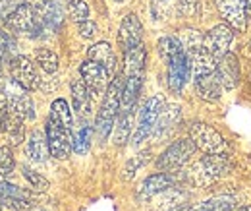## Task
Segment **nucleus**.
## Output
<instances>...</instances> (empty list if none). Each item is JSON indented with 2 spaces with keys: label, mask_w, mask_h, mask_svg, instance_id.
Segmentation results:
<instances>
[{
  "label": "nucleus",
  "mask_w": 251,
  "mask_h": 211,
  "mask_svg": "<svg viewBox=\"0 0 251 211\" xmlns=\"http://www.w3.org/2000/svg\"><path fill=\"white\" fill-rule=\"evenodd\" d=\"M4 28H8V30L14 31V33H25L31 39H43V37H47V33H50V31L45 28V24L37 18L33 4H27V2H24L4 22Z\"/></svg>",
  "instance_id": "f257e3e1"
},
{
  "label": "nucleus",
  "mask_w": 251,
  "mask_h": 211,
  "mask_svg": "<svg viewBox=\"0 0 251 211\" xmlns=\"http://www.w3.org/2000/svg\"><path fill=\"white\" fill-rule=\"evenodd\" d=\"M189 138L205 155H226L228 153V144L220 136L219 130H215L207 122H193L189 126Z\"/></svg>",
  "instance_id": "f03ea898"
},
{
  "label": "nucleus",
  "mask_w": 251,
  "mask_h": 211,
  "mask_svg": "<svg viewBox=\"0 0 251 211\" xmlns=\"http://www.w3.org/2000/svg\"><path fill=\"white\" fill-rule=\"evenodd\" d=\"M164 99L160 97V95H153V97H149L145 103H143V107H141V111H139V119H137V126H135V132H133V136H131V144L133 146H139V144H143L151 134H153V130H155V126H157V121L158 117H160V113H162V109H164Z\"/></svg>",
  "instance_id": "7ed1b4c3"
},
{
  "label": "nucleus",
  "mask_w": 251,
  "mask_h": 211,
  "mask_svg": "<svg viewBox=\"0 0 251 211\" xmlns=\"http://www.w3.org/2000/svg\"><path fill=\"white\" fill-rule=\"evenodd\" d=\"M197 146L193 144L191 138H182V140H176L174 144H170L166 150L158 155L157 159V167L160 171L168 173V171H176L180 167H184L186 163L191 161V157L195 155Z\"/></svg>",
  "instance_id": "20e7f679"
},
{
  "label": "nucleus",
  "mask_w": 251,
  "mask_h": 211,
  "mask_svg": "<svg viewBox=\"0 0 251 211\" xmlns=\"http://www.w3.org/2000/svg\"><path fill=\"white\" fill-rule=\"evenodd\" d=\"M189 76H191V59L186 51H180L166 62V82L172 93L180 95L184 86L188 84Z\"/></svg>",
  "instance_id": "39448f33"
},
{
  "label": "nucleus",
  "mask_w": 251,
  "mask_h": 211,
  "mask_svg": "<svg viewBox=\"0 0 251 211\" xmlns=\"http://www.w3.org/2000/svg\"><path fill=\"white\" fill-rule=\"evenodd\" d=\"M72 130L64 128L60 122H56L54 119L49 117L47 126H45V134H47V140H49V148H50V155L54 159H68V155L72 153V136H70Z\"/></svg>",
  "instance_id": "423d86ee"
},
{
  "label": "nucleus",
  "mask_w": 251,
  "mask_h": 211,
  "mask_svg": "<svg viewBox=\"0 0 251 211\" xmlns=\"http://www.w3.org/2000/svg\"><path fill=\"white\" fill-rule=\"evenodd\" d=\"M10 76H12V82L16 86L24 88L25 91H35L41 84V78L37 76L35 64L24 55L10 59Z\"/></svg>",
  "instance_id": "0eeeda50"
},
{
  "label": "nucleus",
  "mask_w": 251,
  "mask_h": 211,
  "mask_svg": "<svg viewBox=\"0 0 251 211\" xmlns=\"http://www.w3.org/2000/svg\"><path fill=\"white\" fill-rule=\"evenodd\" d=\"M79 74H81V80L85 82V86L89 88V91L93 95H100L108 90L112 78L108 76L106 68L97 64L93 60H83L79 66Z\"/></svg>",
  "instance_id": "6e6552de"
},
{
  "label": "nucleus",
  "mask_w": 251,
  "mask_h": 211,
  "mask_svg": "<svg viewBox=\"0 0 251 211\" xmlns=\"http://www.w3.org/2000/svg\"><path fill=\"white\" fill-rule=\"evenodd\" d=\"M197 169H199V177H201L199 182L209 184V182L228 175L232 171V163H230L228 155H205L197 163Z\"/></svg>",
  "instance_id": "1a4fd4ad"
},
{
  "label": "nucleus",
  "mask_w": 251,
  "mask_h": 211,
  "mask_svg": "<svg viewBox=\"0 0 251 211\" xmlns=\"http://www.w3.org/2000/svg\"><path fill=\"white\" fill-rule=\"evenodd\" d=\"M220 16L232 30H246L248 28V4L246 0H215Z\"/></svg>",
  "instance_id": "9d476101"
},
{
  "label": "nucleus",
  "mask_w": 251,
  "mask_h": 211,
  "mask_svg": "<svg viewBox=\"0 0 251 211\" xmlns=\"http://www.w3.org/2000/svg\"><path fill=\"white\" fill-rule=\"evenodd\" d=\"M234 39V31L228 24H219L215 26L213 30H209L205 33V49L217 59L220 60L226 53H228V47Z\"/></svg>",
  "instance_id": "9b49d317"
},
{
  "label": "nucleus",
  "mask_w": 251,
  "mask_h": 211,
  "mask_svg": "<svg viewBox=\"0 0 251 211\" xmlns=\"http://www.w3.org/2000/svg\"><path fill=\"white\" fill-rule=\"evenodd\" d=\"M141 43H143V26L135 14H127L124 16L120 30H118V45L124 53H127L139 47Z\"/></svg>",
  "instance_id": "f8f14e48"
},
{
  "label": "nucleus",
  "mask_w": 251,
  "mask_h": 211,
  "mask_svg": "<svg viewBox=\"0 0 251 211\" xmlns=\"http://www.w3.org/2000/svg\"><path fill=\"white\" fill-rule=\"evenodd\" d=\"M176 179L168 173H155L151 177H147L145 181L137 186V200H151L162 192H168L170 188H174Z\"/></svg>",
  "instance_id": "ddd939ff"
},
{
  "label": "nucleus",
  "mask_w": 251,
  "mask_h": 211,
  "mask_svg": "<svg viewBox=\"0 0 251 211\" xmlns=\"http://www.w3.org/2000/svg\"><path fill=\"white\" fill-rule=\"evenodd\" d=\"M33 8H35V14L37 18L45 24V28L50 31L60 30L64 22V14L62 8L56 4V2H50V0H35L33 2Z\"/></svg>",
  "instance_id": "4468645a"
},
{
  "label": "nucleus",
  "mask_w": 251,
  "mask_h": 211,
  "mask_svg": "<svg viewBox=\"0 0 251 211\" xmlns=\"http://www.w3.org/2000/svg\"><path fill=\"white\" fill-rule=\"evenodd\" d=\"M217 76H219L220 84L224 90H234L240 82V62L236 59V55L226 53L219 60L217 66Z\"/></svg>",
  "instance_id": "2eb2a0df"
},
{
  "label": "nucleus",
  "mask_w": 251,
  "mask_h": 211,
  "mask_svg": "<svg viewBox=\"0 0 251 211\" xmlns=\"http://www.w3.org/2000/svg\"><path fill=\"white\" fill-rule=\"evenodd\" d=\"M24 91H10L6 95V99H8V111H10L12 117H16L20 121H31V119H35L33 101L31 97L25 95Z\"/></svg>",
  "instance_id": "dca6fc26"
},
{
  "label": "nucleus",
  "mask_w": 251,
  "mask_h": 211,
  "mask_svg": "<svg viewBox=\"0 0 251 211\" xmlns=\"http://www.w3.org/2000/svg\"><path fill=\"white\" fill-rule=\"evenodd\" d=\"M180 119H182V109L178 105H164V109H162V113H160V117H158L157 121V126H155V130L151 134L153 140L166 138L176 128V124L180 122Z\"/></svg>",
  "instance_id": "f3484780"
},
{
  "label": "nucleus",
  "mask_w": 251,
  "mask_h": 211,
  "mask_svg": "<svg viewBox=\"0 0 251 211\" xmlns=\"http://www.w3.org/2000/svg\"><path fill=\"white\" fill-rule=\"evenodd\" d=\"M87 60H93V62H97V64H100V66H104L110 78L116 76V70H118L116 55H114V51L110 49L108 43L102 41V43L93 45V47L87 51Z\"/></svg>",
  "instance_id": "a211bd4d"
},
{
  "label": "nucleus",
  "mask_w": 251,
  "mask_h": 211,
  "mask_svg": "<svg viewBox=\"0 0 251 211\" xmlns=\"http://www.w3.org/2000/svg\"><path fill=\"white\" fill-rule=\"evenodd\" d=\"M143 78L145 76H124V88H122V99H120V113L133 111L139 93L143 88Z\"/></svg>",
  "instance_id": "6ab92c4d"
},
{
  "label": "nucleus",
  "mask_w": 251,
  "mask_h": 211,
  "mask_svg": "<svg viewBox=\"0 0 251 211\" xmlns=\"http://www.w3.org/2000/svg\"><path fill=\"white\" fill-rule=\"evenodd\" d=\"M193 86H195L197 95L203 101H219L220 95H222V90H224L222 84H220L219 76H217V72L193 80Z\"/></svg>",
  "instance_id": "aec40b11"
},
{
  "label": "nucleus",
  "mask_w": 251,
  "mask_h": 211,
  "mask_svg": "<svg viewBox=\"0 0 251 211\" xmlns=\"http://www.w3.org/2000/svg\"><path fill=\"white\" fill-rule=\"evenodd\" d=\"M70 90H72V101H74L75 113L81 119L89 117V113H91V91L85 86V82L83 80H74Z\"/></svg>",
  "instance_id": "412c9836"
},
{
  "label": "nucleus",
  "mask_w": 251,
  "mask_h": 211,
  "mask_svg": "<svg viewBox=\"0 0 251 211\" xmlns=\"http://www.w3.org/2000/svg\"><path fill=\"white\" fill-rule=\"evenodd\" d=\"M191 74H193V80L201 78V76H207V74H213L217 72V66H219V60L203 47L199 49L197 53H193L191 57Z\"/></svg>",
  "instance_id": "4be33fe9"
},
{
  "label": "nucleus",
  "mask_w": 251,
  "mask_h": 211,
  "mask_svg": "<svg viewBox=\"0 0 251 211\" xmlns=\"http://www.w3.org/2000/svg\"><path fill=\"white\" fill-rule=\"evenodd\" d=\"M147 49L141 43L139 47L124 53V76H145Z\"/></svg>",
  "instance_id": "5701e85b"
},
{
  "label": "nucleus",
  "mask_w": 251,
  "mask_h": 211,
  "mask_svg": "<svg viewBox=\"0 0 251 211\" xmlns=\"http://www.w3.org/2000/svg\"><path fill=\"white\" fill-rule=\"evenodd\" d=\"M27 155L31 157L35 163H45L50 157V148H49V140L47 134L33 130L27 138Z\"/></svg>",
  "instance_id": "b1692460"
},
{
  "label": "nucleus",
  "mask_w": 251,
  "mask_h": 211,
  "mask_svg": "<svg viewBox=\"0 0 251 211\" xmlns=\"http://www.w3.org/2000/svg\"><path fill=\"white\" fill-rule=\"evenodd\" d=\"M91 140H93V128L83 119L81 126L72 136V151L77 155H85L91 148Z\"/></svg>",
  "instance_id": "393cba45"
},
{
  "label": "nucleus",
  "mask_w": 251,
  "mask_h": 211,
  "mask_svg": "<svg viewBox=\"0 0 251 211\" xmlns=\"http://www.w3.org/2000/svg\"><path fill=\"white\" fill-rule=\"evenodd\" d=\"M131 126H133V111H127V113H120L118 115V122L114 124V134H112V140L116 146H126L129 142V136H131Z\"/></svg>",
  "instance_id": "a878e982"
},
{
  "label": "nucleus",
  "mask_w": 251,
  "mask_h": 211,
  "mask_svg": "<svg viewBox=\"0 0 251 211\" xmlns=\"http://www.w3.org/2000/svg\"><path fill=\"white\" fill-rule=\"evenodd\" d=\"M236 206L238 204L232 196H215V198L205 200L199 206L191 208V211H232Z\"/></svg>",
  "instance_id": "bb28decb"
},
{
  "label": "nucleus",
  "mask_w": 251,
  "mask_h": 211,
  "mask_svg": "<svg viewBox=\"0 0 251 211\" xmlns=\"http://www.w3.org/2000/svg\"><path fill=\"white\" fill-rule=\"evenodd\" d=\"M50 119L60 122L64 128L72 130L74 128V117H72V109L68 105L66 99H54L50 105Z\"/></svg>",
  "instance_id": "cd10ccee"
},
{
  "label": "nucleus",
  "mask_w": 251,
  "mask_h": 211,
  "mask_svg": "<svg viewBox=\"0 0 251 211\" xmlns=\"http://www.w3.org/2000/svg\"><path fill=\"white\" fill-rule=\"evenodd\" d=\"M180 51H184V47H182V43H180L178 37H174V35H164V37L158 39L157 53L164 62H168L174 55H178Z\"/></svg>",
  "instance_id": "c85d7f7f"
},
{
  "label": "nucleus",
  "mask_w": 251,
  "mask_h": 211,
  "mask_svg": "<svg viewBox=\"0 0 251 211\" xmlns=\"http://www.w3.org/2000/svg\"><path fill=\"white\" fill-rule=\"evenodd\" d=\"M180 43H182V47H184V51L188 53L189 57L193 55V53H197L199 49H203L205 47V35L201 33V31L197 30H184L180 33Z\"/></svg>",
  "instance_id": "c756f323"
},
{
  "label": "nucleus",
  "mask_w": 251,
  "mask_h": 211,
  "mask_svg": "<svg viewBox=\"0 0 251 211\" xmlns=\"http://www.w3.org/2000/svg\"><path fill=\"white\" fill-rule=\"evenodd\" d=\"M35 60L39 64V68L43 70V72H47V74H56L58 72V55L54 53V51H50V49H37L35 51Z\"/></svg>",
  "instance_id": "7c9ffc66"
},
{
  "label": "nucleus",
  "mask_w": 251,
  "mask_h": 211,
  "mask_svg": "<svg viewBox=\"0 0 251 211\" xmlns=\"http://www.w3.org/2000/svg\"><path fill=\"white\" fill-rule=\"evenodd\" d=\"M22 173H24V179L29 182V186H31L35 192H47V190L50 188V182L47 181L41 173L33 171L31 167L24 165V167H22Z\"/></svg>",
  "instance_id": "2f4dec72"
},
{
  "label": "nucleus",
  "mask_w": 251,
  "mask_h": 211,
  "mask_svg": "<svg viewBox=\"0 0 251 211\" xmlns=\"http://www.w3.org/2000/svg\"><path fill=\"white\" fill-rule=\"evenodd\" d=\"M149 157H151V153L149 151H143V153H139V155H135V157H131L127 163H126L124 171H122V179L124 181H131L133 177H135V173L149 161Z\"/></svg>",
  "instance_id": "473e14b6"
},
{
  "label": "nucleus",
  "mask_w": 251,
  "mask_h": 211,
  "mask_svg": "<svg viewBox=\"0 0 251 211\" xmlns=\"http://www.w3.org/2000/svg\"><path fill=\"white\" fill-rule=\"evenodd\" d=\"M68 14L75 24L89 20V6L83 0H68Z\"/></svg>",
  "instance_id": "72a5a7b5"
},
{
  "label": "nucleus",
  "mask_w": 251,
  "mask_h": 211,
  "mask_svg": "<svg viewBox=\"0 0 251 211\" xmlns=\"http://www.w3.org/2000/svg\"><path fill=\"white\" fill-rule=\"evenodd\" d=\"M14 167H16V159H14V153L10 146H0V177L6 179L14 173Z\"/></svg>",
  "instance_id": "f704fd0d"
},
{
  "label": "nucleus",
  "mask_w": 251,
  "mask_h": 211,
  "mask_svg": "<svg viewBox=\"0 0 251 211\" xmlns=\"http://www.w3.org/2000/svg\"><path fill=\"white\" fill-rule=\"evenodd\" d=\"M0 51H2L4 59L16 51V39L12 37L8 28H0Z\"/></svg>",
  "instance_id": "c9c22d12"
},
{
  "label": "nucleus",
  "mask_w": 251,
  "mask_h": 211,
  "mask_svg": "<svg viewBox=\"0 0 251 211\" xmlns=\"http://www.w3.org/2000/svg\"><path fill=\"white\" fill-rule=\"evenodd\" d=\"M22 4L24 0H0V22H6Z\"/></svg>",
  "instance_id": "e433bc0d"
},
{
  "label": "nucleus",
  "mask_w": 251,
  "mask_h": 211,
  "mask_svg": "<svg viewBox=\"0 0 251 211\" xmlns=\"http://www.w3.org/2000/svg\"><path fill=\"white\" fill-rule=\"evenodd\" d=\"M77 31H79V35H81L83 39H93L95 35L99 33V28H97V24H95V22L85 20V22L77 24Z\"/></svg>",
  "instance_id": "4c0bfd02"
},
{
  "label": "nucleus",
  "mask_w": 251,
  "mask_h": 211,
  "mask_svg": "<svg viewBox=\"0 0 251 211\" xmlns=\"http://www.w3.org/2000/svg\"><path fill=\"white\" fill-rule=\"evenodd\" d=\"M195 8H197L195 0H182V2L178 4V12H180L182 16H186V18L195 14Z\"/></svg>",
  "instance_id": "58836bf2"
},
{
  "label": "nucleus",
  "mask_w": 251,
  "mask_h": 211,
  "mask_svg": "<svg viewBox=\"0 0 251 211\" xmlns=\"http://www.w3.org/2000/svg\"><path fill=\"white\" fill-rule=\"evenodd\" d=\"M232 211H251V206H236Z\"/></svg>",
  "instance_id": "ea45409f"
},
{
  "label": "nucleus",
  "mask_w": 251,
  "mask_h": 211,
  "mask_svg": "<svg viewBox=\"0 0 251 211\" xmlns=\"http://www.w3.org/2000/svg\"><path fill=\"white\" fill-rule=\"evenodd\" d=\"M2 62H4V55H2V51H0V74H2Z\"/></svg>",
  "instance_id": "a19ab883"
},
{
  "label": "nucleus",
  "mask_w": 251,
  "mask_h": 211,
  "mask_svg": "<svg viewBox=\"0 0 251 211\" xmlns=\"http://www.w3.org/2000/svg\"><path fill=\"white\" fill-rule=\"evenodd\" d=\"M29 211H47V210H43V208H37V206H33V208Z\"/></svg>",
  "instance_id": "79ce46f5"
},
{
  "label": "nucleus",
  "mask_w": 251,
  "mask_h": 211,
  "mask_svg": "<svg viewBox=\"0 0 251 211\" xmlns=\"http://www.w3.org/2000/svg\"><path fill=\"white\" fill-rule=\"evenodd\" d=\"M246 4H248V14H251V0H246Z\"/></svg>",
  "instance_id": "37998d69"
},
{
  "label": "nucleus",
  "mask_w": 251,
  "mask_h": 211,
  "mask_svg": "<svg viewBox=\"0 0 251 211\" xmlns=\"http://www.w3.org/2000/svg\"><path fill=\"white\" fill-rule=\"evenodd\" d=\"M114 2H124V0H114Z\"/></svg>",
  "instance_id": "c03bdc74"
},
{
  "label": "nucleus",
  "mask_w": 251,
  "mask_h": 211,
  "mask_svg": "<svg viewBox=\"0 0 251 211\" xmlns=\"http://www.w3.org/2000/svg\"><path fill=\"white\" fill-rule=\"evenodd\" d=\"M160 2H166V0H160Z\"/></svg>",
  "instance_id": "a18cd8bd"
}]
</instances>
